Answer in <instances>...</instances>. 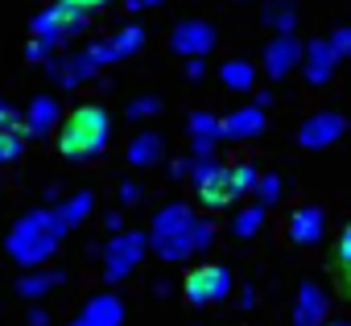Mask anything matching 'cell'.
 I'll return each mask as SVG.
<instances>
[{
  "mask_svg": "<svg viewBox=\"0 0 351 326\" xmlns=\"http://www.w3.org/2000/svg\"><path fill=\"white\" fill-rule=\"evenodd\" d=\"M211 240H215V227L207 219H195V211L186 203H169L153 219V240H145V244H153V252L173 264V260H186V256L203 252Z\"/></svg>",
  "mask_w": 351,
  "mask_h": 326,
  "instance_id": "cell-1",
  "label": "cell"
},
{
  "mask_svg": "<svg viewBox=\"0 0 351 326\" xmlns=\"http://www.w3.org/2000/svg\"><path fill=\"white\" fill-rule=\"evenodd\" d=\"M62 236H66V227H62V219L54 211H29L9 231V256L17 264H25V268H42L54 256V248L62 244Z\"/></svg>",
  "mask_w": 351,
  "mask_h": 326,
  "instance_id": "cell-2",
  "label": "cell"
},
{
  "mask_svg": "<svg viewBox=\"0 0 351 326\" xmlns=\"http://www.w3.org/2000/svg\"><path fill=\"white\" fill-rule=\"evenodd\" d=\"M108 136H112V116L99 103H83L66 116V124L58 132V149L71 161H91L108 149Z\"/></svg>",
  "mask_w": 351,
  "mask_h": 326,
  "instance_id": "cell-3",
  "label": "cell"
},
{
  "mask_svg": "<svg viewBox=\"0 0 351 326\" xmlns=\"http://www.w3.org/2000/svg\"><path fill=\"white\" fill-rule=\"evenodd\" d=\"M104 5H108V0H54L50 9H42V13L34 17V42L54 54V50H58L62 42H71V38L87 25V17L99 13Z\"/></svg>",
  "mask_w": 351,
  "mask_h": 326,
  "instance_id": "cell-4",
  "label": "cell"
},
{
  "mask_svg": "<svg viewBox=\"0 0 351 326\" xmlns=\"http://www.w3.org/2000/svg\"><path fill=\"white\" fill-rule=\"evenodd\" d=\"M256 166L252 161H232V166H219L207 182H199V203L207 207V211H219V207H232L236 199H244V195H252V186H256Z\"/></svg>",
  "mask_w": 351,
  "mask_h": 326,
  "instance_id": "cell-5",
  "label": "cell"
},
{
  "mask_svg": "<svg viewBox=\"0 0 351 326\" xmlns=\"http://www.w3.org/2000/svg\"><path fill=\"white\" fill-rule=\"evenodd\" d=\"M182 293L191 305H215L232 293V273L228 264H195L182 281Z\"/></svg>",
  "mask_w": 351,
  "mask_h": 326,
  "instance_id": "cell-6",
  "label": "cell"
},
{
  "mask_svg": "<svg viewBox=\"0 0 351 326\" xmlns=\"http://www.w3.org/2000/svg\"><path fill=\"white\" fill-rule=\"evenodd\" d=\"M145 248H149V244H145L141 231H116V236L108 240V248H104V273H108V281L128 277V273L141 264Z\"/></svg>",
  "mask_w": 351,
  "mask_h": 326,
  "instance_id": "cell-7",
  "label": "cell"
},
{
  "mask_svg": "<svg viewBox=\"0 0 351 326\" xmlns=\"http://www.w3.org/2000/svg\"><path fill=\"white\" fill-rule=\"evenodd\" d=\"M298 62H302V42H298L293 34H277V38L265 46V75H269V79L293 75Z\"/></svg>",
  "mask_w": 351,
  "mask_h": 326,
  "instance_id": "cell-8",
  "label": "cell"
},
{
  "mask_svg": "<svg viewBox=\"0 0 351 326\" xmlns=\"http://www.w3.org/2000/svg\"><path fill=\"white\" fill-rule=\"evenodd\" d=\"M302 75H306V83L310 87H326L330 79H335V66H339V58H335V50L326 46V42H306L302 46Z\"/></svg>",
  "mask_w": 351,
  "mask_h": 326,
  "instance_id": "cell-9",
  "label": "cell"
},
{
  "mask_svg": "<svg viewBox=\"0 0 351 326\" xmlns=\"http://www.w3.org/2000/svg\"><path fill=\"white\" fill-rule=\"evenodd\" d=\"M343 132H347V120H343L339 112H318V116H310V120L298 128V140H302L306 149H326V145H335Z\"/></svg>",
  "mask_w": 351,
  "mask_h": 326,
  "instance_id": "cell-10",
  "label": "cell"
},
{
  "mask_svg": "<svg viewBox=\"0 0 351 326\" xmlns=\"http://www.w3.org/2000/svg\"><path fill=\"white\" fill-rule=\"evenodd\" d=\"M141 46H145V29H141V25H128V29H120V34L108 38V42H91L87 50H91V58H95L99 66H108V62H116V58H132Z\"/></svg>",
  "mask_w": 351,
  "mask_h": 326,
  "instance_id": "cell-11",
  "label": "cell"
},
{
  "mask_svg": "<svg viewBox=\"0 0 351 326\" xmlns=\"http://www.w3.org/2000/svg\"><path fill=\"white\" fill-rule=\"evenodd\" d=\"M289 240L302 244V248L322 244V240H326V215H322V207H314V203L298 207V211L289 215Z\"/></svg>",
  "mask_w": 351,
  "mask_h": 326,
  "instance_id": "cell-12",
  "label": "cell"
},
{
  "mask_svg": "<svg viewBox=\"0 0 351 326\" xmlns=\"http://www.w3.org/2000/svg\"><path fill=\"white\" fill-rule=\"evenodd\" d=\"M326 310H330V297L322 285L306 281L298 289V301H293V326H322L326 322Z\"/></svg>",
  "mask_w": 351,
  "mask_h": 326,
  "instance_id": "cell-13",
  "label": "cell"
},
{
  "mask_svg": "<svg viewBox=\"0 0 351 326\" xmlns=\"http://www.w3.org/2000/svg\"><path fill=\"white\" fill-rule=\"evenodd\" d=\"M261 132H265V108L261 103H244V108H236L232 116L219 120V136H228V140H248V136H261Z\"/></svg>",
  "mask_w": 351,
  "mask_h": 326,
  "instance_id": "cell-14",
  "label": "cell"
},
{
  "mask_svg": "<svg viewBox=\"0 0 351 326\" xmlns=\"http://www.w3.org/2000/svg\"><path fill=\"white\" fill-rule=\"evenodd\" d=\"M120 322H124V301L112 293H95L71 326H120Z\"/></svg>",
  "mask_w": 351,
  "mask_h": 326,
  "instance_id": "cell-15",
  "label": "cell"
},
{
  "mask_svg": "<svg viewBox=\"0 0 351 326\" xmlns=\"http://www.w3.org/2000/svg\"><path fill=\"white\" fill-rule=\"evenodd\" d=\"M169 46L178 50V54H191V58H203L211 46H215V29L207 21H182L178 29H173Z\"/></svg>",
  "mask_w": 351,
  "mask_h": 326,
  "instance_id": "cell-16",
  "label": "cell"
},
{
  "mask_svg": "<svg viewBox=\"0 0 351 326\" xmlns=\"http://www.w3.org/2000/svg\"><path fill=\"white\" fill-rule=\"evenodd\" d=\"M99 71V62L91 58V50H79L71 58H50V75L58 79V87H79L83 79H91Z\"/></svg>",
  "mask_w": 351,
  "mask_h": 326,
  "instance_id": "cell-17",
  "label": "cell"
},
{
  "mask_svg": "<svg viewBox=\"0 0 351 326\" xmlns=\"http://www.w3.org/2000/svg\"><path fill=\"white\" fill-rule=\"evenodd\" d=\"M54 120H58V99L38 95V99H29V108L21 112V132H25V136H50V132H54Z\"/></svg>",
  "mask_w": 351,
  "mask_h": 326,
  "instance_id": "cell-18",
  "label": "cell"
},
{
  "mask_svg": "<svg viewBox=\"0 0 351 326\" xmlns=\"http://www.w3.org/2000/svg\"><path fill=\"white\" fill-rule=\"evenodd\" d=\"M161 153H165L161 136H157L153 128H145V132H136V136H132V145H128V166H136V170H145V166H157V161H161Z\"/></svg>",
  "mask_w": 351,
  "mask_h": 326,
  "instance_id": "cell-19",
  "label": "cell"
},
{
  "mask_svg": "<svg viewBox=\"0 0 351 326\" xmlns=\"http://www.w3.org/2000/svg\"><path fill=\"white\" fill-rule=\"evenodd\" d=\"M219 83L232 87V91H252V83H256V66L244 62V58H232V62L219 66Z\"/></svg>",
  "mask_w": 351,
  "mask_h": 326,
  "instance_id": "cell-20",
  "label": "cell"
},
{
  "mask_svg": "<svg viewBox=\"0 0 351 326\" xmlns=\"http://www.w3.org/2000/svg\"><path fill=\"white\" fill-rule=\"evenodd\" d=\"M191 136H195V149L199 153H211V145H219V116L195 112L191 116Z\"/></svg>",
  "mask_w": 351,
  "mask_h": 326,
  "instance_id": "cell-21",
  "label": "cell"
},
{
  "mask_svg": "<svg viewBox=\"0 0 351 326\" xmlns=\"http://www.w3.org/2000/svg\"><path fill=\"white\" fill-rule=\"evenodd\" d=\"M62 281H66V273H58V268H34L29 277L17 281V289H21V297H42L46 289H54Z\"/></svg>",
  "mask_w": 351,
  "mask_h": 326,
  "instance_id": "cell-22",
  "label": "cell"
},
{
  "mask_svg": "<svg viewBox=\"0 0 351 326\" xmlns=\"http://www.w3.org/2000/svg\"><path fill=\"white\" fill-rule=\"evenodd\" d=\"M91 207H95V195H87V190H83V195H75V199L58 203V207H54V215H58V219H62V227L71 231L75 223H83V219L91 215Z\"/></svg>",
  "mask_w": 351,
  "mask_h": 326,
  "instance_id": "cell-23",
  "label": "cell"
},
{
  "mask_svg": "<svg viewBox=\"0 0 351 326\" xmlns=\"http://www.w3.org/2000/svg\"><path fill=\"white\" fill-rule=\"evenodd\" d=\"M261 227H265V207H244V211L232 219V231H236L240 240H252Z\"/></svg>",
  "mask_w": 351,
  "mask_h": 326,
  "instance_id": "cell-24",
  "label": "cell"
},
{
  "mask_svg": "<svg viewBox=\"0 0 351 326\" xmlns=\"http://www.w3.org/2000/svg\"><path fill=\"white\" fill-rule=\"evenodd\" d=\"M25 149V132L21 128H0V166H13Z\"/></svg>",
  "mask_w": 351,
  "mask_h": 326,
  "instance_id": "cell-25",
  "label": "cell"
},
{
  "mask_svg": "<svg viewBox=\"0 0 351 326\" xmlns=\"http://www.w3.org/2000/svg\"><path fill=\"white\" fill-rule=\"evenodd\" d=\"M265 21H269L277 34H293V21H298V17H293V5L277 0V5H269V9H265Z\"/></svg>",
  "mask_w": 351,
  "mask_h": 326,
  "instance_id": "cell-26",
  "label": "cell"
},
{
  "mask_svg": "<svg viewBox=\"0 0 351 326\" xmlns=\"http://www.w3.org/2000/svg\"><path fill=\"white\" fill-rule=\"evenodd\" d=\"M252 195L261 199L256 207H273V203L281 199V178H273V174H269V178H256V186H252Z\"/></svg>",
  "mask_w": 351,
  "mask_h": 326,
  "instance_id": "cell-27",
  "label": "cell"
},
{
  "mask_svg": "<svg viewBox=\"0 0 351 326\" xmlns=\"http://www.w3.org/2000/svg\"><path fill=\"white\" fill-rule=\"evenodd\" d=\"M215 170H219V161H215L211 153H199V157L191 161V178H195V186H199V182H207Z\"/></svg>",
  "mask_w": 351,
  "mask_h": 326,
  "instance_id": "cell-28",
  "label": "cell"
},
{
  "mask_svg": "<svg viewBox=\"0 0 351 326\" xmlns=\"http://www.w3.org/2000/svg\"><path fill=\"white\" fill-rule=\"evenodd\" d=\"M157 108H161V103H157L153 95H141V99H136V103L128 108V116H132V120H141V116H153Z\"/></svg>",
  "mask_w": 351,
  "mask_h": 326,
  "instance_id": "cell-29",
  "label": "cell"
},
{
  "mask_svg": "<svg viewBox=\"0 0 351 326\" xmlns=\"http://www.w3.org/2000/svg\"><path fill=\"white\" fill-rule=\"evenodd\" d=\"M347 260H351V231H343V236H339V248H335V268L343 273V268H347Z\"/></svg>",
  "mask_w": 351,
  "mask_h": 326,
  "instance_id": "cell-30",
  "label": "cell"
},
{
  "mask_svg": "<svg viewBox=\"0 0 351 326\" xmlns=\"http://www.w3.org/2000/svg\"><path fill=\"white\" fill-rule=\"evenodd\" d=\"M326 46H330V50H335V58H343V54H347V50H351V29H335V38H330V42H326Z\"/></svg>",
  "mask_w": 351,
  "mask_h": 326,
  "instance_id": "cell-31",
  "label": "cell"
},
{
  "mask_svg": "<svg viewBox=\"0 0 351 326\" xmlns=\"http://www.w3.org/2000/svg\"><path fill=\"white\" fill-rule=\"evenodd\" d=\"M136 199H141V186L124 182V186H120V203H136Z\"/></svg>",
  "mask_w": 351,
  "mask_h": 326,
  "instance_id": "cell-32",
  "label": "cell"
},
{
  "mask_svg": "<svg viewBox=\"0 0 351 326\" xmlns=\"http://www.w3.org/2000/svg\"><path fill=\"white\" fill-rule=\"evenodd\" d=\"M124 5H128L132 13H141V9H153V5H161V0H124Z\"/></svg>",
  "mask_w": 351,
  "mask_h": 326,
  "instance_id": "cell-33",
  "label": "cell"
},
{
  "mask_svg": "<svg viewBox=\"0 0 351 326\" xmlns=\"http://www.w3.org/2000/svg\"><path fill=\"white\" fill-rule=\"evenodd\" d=\"M186 75H191V79H203V62H199V58H191V66H186Z\"/></svg>",
  "mask_w": 351,
  "mask_h": 326,
  "instance_id": "cell-34",
  "label": "cell"
},
{
  "mask_svg": "<svg viewBox=\"0 0 351 326\" xmlns=\"http://www.w3.org/2000/svg\"><path fill=\"white\" fill-rule=\"evenodd\" d=\"M29 322H34V326H46L50 318H46V310H34V314H29Z\"/></svg>",
  "mask_w": 351,
  "mask_h": 326,
  "instance_id": "cell-35",
  "label": "cell"
},
{
  "mask_svg": "<svg viewBox=\"0 0 351 326\" xmlns=\"http://www.w3.org/2000/svg\"><path fill=\"white\" fill-rule=\"evenodd\" d=\"M322 326H347V322H343V318H335V322H322Z\"/></svg>",
  "mask_w": 351,
  "mask_h": 326,
  "instance_id": "cell-36",
  "label": "cell"
}]
</instances>
